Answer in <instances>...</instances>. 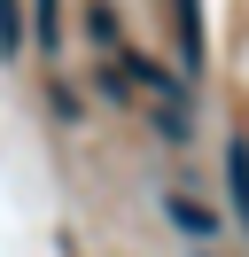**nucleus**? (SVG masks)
Listing matches in <instances>:
<instances>
[{
  "label": "nucleus",
  "mask_w": 249,
  "mask_h": 257,
  "mask_svg": "<svg viewBox=\"0 0 249 257\" xmlns=\"http://www.w3.org/2000/svg\"><path fill=\"white\" fill-rule=\"evenodd\" d=\"M226 218L249 226V133H226Z\"/></svg>",
  "instance_id": "2"
},
{
  "label": "nucleus",
  "mask_w": 249,
  "mask_h": 257,
  "mask_svg": "<svg viewBox=\"0 0 249 257\" xmlns=\"http://www.w3.org/2000/svg\"><path fill=\"white\" fill-rule=\"evenodd\" d=\"M86 32H93V47H101V55H117V47H125V32H117V8H109V0H93V8H86Z\"/></svg>",
  "instance_id": "5"
},
{
  "label": "nucleus",
  "mask_w": 249,
  "mask_h": 257,
  "mask_svg": "<svg viewBox=\"0 0 249 257\" xmlns=\"http://www.w3.org/2000/svg\"><path fill=\"white\" fill-rule=\"evenodd\" d=\"M164 218L179 226L187 241H210V234H218V210H210V203H195L187 187H164Z\"/></svg>",
  "instance_id": "3"
},
{
  "label": "nucleus",
  "mask_w": 249,
  "mask_h": 257,
  "mask_svg": "<svg viewBox=\"0 0 249 257\" xmlns=\"http://www.w3.org/2000/svg\"><path fill=\"white\" fill-rule=\"evenodd\" d=\"M171 39H179V78H202V0H171Z\"/></svg>",
  "instance_id": "1"
},
{
  "label": "nucleus",
  "mask_w": 249,
  "mask_h": 257,
  "mask_svg": "<svg viewBox=\"0 0 249 257\" xmlns=\"http://www.w3.org/2000/svg\"><path fill=\"white\" fill-rule=\"evenodd\" d=\"M24 39L55 47V39H62V0H24Z\"/></svg>",
  "instance_id": "4"
}]
</instances>
